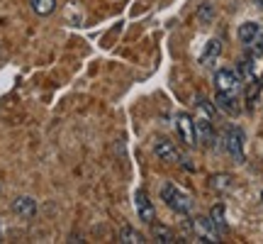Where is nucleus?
<instances>
[{"label": "nucleus", "mask_w": 263, "mask_h": 244, "mask_svg": "<svg viewBox=\"0 0 263 244\" xmlns=\"http://www.w3.org/2000/svg\"><path fill=\"white\" fill-rule=\"evenodd\" d=\"M161 200L178 215H190L193 207H195V200L193 196H188L185 190H180L176 183H163L161 186Z\"/></svg>", "instance_id": "f257e3e1"}, {"label": "nucleus", "mask_w": 263, "mask_h": 244, "mask_svg": "<svg viewBox=\"0 0 263 244\" xmlns=\"http://www.w3.org/2000/svg\"><path fill=\"white\" fill-rule=\"evenodd\" d=\"M241 76H239V71H234V68H219L215 74V88L217 93H229V95H236L239 91H241Z\"/></svg>", "instance_id": "f03ea898"}, {"label": "nucleus", "mask_w": 263, "mask_h": 244, "mask_svg": "<svg viewBox=\"0 0 263 244\" xmlns=\"http://www.w3.org/2000/svg\"><path fill=\"white\" fill-rule=\"evenodd\" d=\"M224 149L236 164H244V132L239 130V127H232V130L227 132Z\"/></svg>", "instance_id": "7ed1b4c3"}, {"label": "nucleus", "mask_w": 263, "mask_h": 244, "mask_svg": "<svg viewBox=\"0 0 263 244\" xmlns=\"http://www.w3.org/2000/svg\"><path fill=\"white\" fill-rule=\"evenodd\" d=\"M193 230H195L197 242H219V230L210 217H195L193 220Z\"/></svg>", "instance_id": "20e7f679"}, {"label": "nucleus", "mask_w": 263, "mask_h": 244, "mask_svg": "<svg viewBox=\"0 0 263 244\" xmlns=\"http://www.w3.org/2000/svg\"><path fill=\"white\" fill-rule=\"evenodd\" d=\"M176 130H178L183 144L188 147H197V134H195V120L190 117L188 113H180L176 117Z\"/></svg>", "instance_id": "39448f33"}, {"label": "nucleus", "mask_w": 263, "mask_h": 244, "mask_svg": "<svg viewBox=\"0 0 263 244\" xmlns=\"http://www.w3.org/2000/svg\"><path fill=\"white\" fill-rule=\"evenodd\" d=\"M154 151H156V156H159L161 161H168V164H178V161H183L178 147H176L171 140H159L156 142V147H154Z\"/></svg>", "instance_id": "423d86ee"}, {"label": "nucleus", "mask_w": 263, "mask_h": 244, "mask_svg": "<svg viewBox=\"0 0 263 244\" xmlns=\"http://www.w3.org/2000/svg\"><path fill=\"white\" fill-rule=\"evenodd\" d=\"M134 205H137V213H139V220H144L146 225H151L154 222V205H151V200H149V196H146V190H137L134 193Z\"/></svg>", "instance_id": "0eeeda50"}, {"label": "nucleus", "mask_w": 263, "mask_h": 244, "mask_svg": "<svg viewBox=\"0 0 263 244\" xmlns=\"http://www.w3.org/2000/svg\"><path fill=\"white\" fill-rule=\"evenodd\" d=\"M12 213L20 215L22 220H29V217H34V213H37V200H34L32 196L15 198V203H12Z\"/></svg>", "instance_id": "6e6552de"}, {"label": "nucleus", "mask_w": 263, "mask_h": 244, "mask_svg": "<svg viewBox=\"0 0 263 244\" xmlns=\"http://www.w3.org/2000/svg\"><path fill=\"white\" fill-rule=\"evenodd\" d=\"M195 134H197V144L212 147V142H215V132H212V125H210L207 117H197L195 120Z\"/></svg>", "instance_id": "1a4fd4ad"}, {"label": "nucleus", "mask_w": 263, "mask_h": 244, "mask_svg": "<svg viewBox=\"0 0 263 244\" xmlns=\"http://www.w3.org/2000/svg\"><path fill=\"white\" fill-rule=\"evenodd\" d=\"M219 54H222V42H219V39H210L205 51H202V57H200V64L202 66H215V61L219 59Z\"/></svg>", "instance_id": "9d476101"}, {"label": "nucleus", "mask_w": 263, "mask_h": 244, "mask_svg": "<svg viewBox=\"0 0 263 244\" xmlns=\"http://www.w3.org/2000/svg\"><path fill=\"white\" fill-rule=\"evenodd\" d=\"M215 105L227 115H236L239 113V105H236V95L229 93H217L215 95Z\"/></svg>", "instance_id": "9b49d317"}, {"label": "nucleus", "mask_w": 263, "mask_h": 244, "mask_svg": "<svg viewBox=\"0 0 263 244\" xmlns=\"http://www.w3.org/2000/svg\"><path fill=\"white\" fill-rule=\"evenodd\" d=\"M258 32H261V25H258V22H244V25L239 27V42H241L244 47H249Z\"/></svg>", "instance_id": "f8f14e48"}, {"label": "nucleus", "mask_w": 263, "mask_h": 244, "mask_svg": "<svg viewBox=\"0 0 263 244\" xmlns=\"http://www.w3.org/2000/svg\"><path fill=\"white\" fill-rule=\"evenodd\" d=\"M232 176L229 173H215L212 179H210V188L212 190H217V193H227L229 188H232Z\"/></svg>", "instance_id": "ddd939ff"}, {"label": "nucleus", "mask_w": 263, "mask_h": 244, "mask_svg": "<svg viewBox=\"0 0 263 244\" xmlns=\"http://www.w3.org/2000/svg\"><path fill=\"white\" fill-rule=\"evenodd\" d=\"M210 220L215 222V227L219 230V235L222 232H227V220H224V205L222 203H217L215 207H212V213H210Z\"/></svg>", "instance_id": "4468645a"}, {"label": "nucleus", "mask_w": 263, "mask_h": 244, "mask_svg": "<svg viewBox=\"0 0 263 244\" xmlns=\"http://www.w3.org/2000/svg\"><path fill=\"white\" fill-rule=\"evenodd\" d=\"M29 5L37 15H51L57 10V0H29Z\"/></svg>", "instance_id": "2eb2a0df"}, {"label": "nucleus", "mask_w": 263, "mask_h": 244, "mask_svg": "<svg viewBox=\"0 0 263 244\" xmlns=\"http://www.w3.org/2000/svg\"><path fill=\"white\" fill-rule=\"evenodd\" d=\"M120 242H124V244H141L144 242V237H141L137 230H132V227L127 225V227H122V232H120Z\"/></svg>", "instance_id": "dca6fc26"}, {"label": "nucleus", "mask_w": 263, "mask_h": 244, "mask_svg": "<svg viewBox=\"0 0 263 244\" xmlns=\"http://www.w3.org/2000/svg\"><path fill=\"white\" fill-rule=\"evenodd\" d=\"M239 76H241V81H254L256 74H254V59H244L241 64H239Z\"/></svg>", "instance_id": "f3484780"}, {"label": "nucleus", "mask_w": 263, "mask_h": 244, "mask_svg": "<svg viewBox=\"0 0 263 244\" xmlns=\"http://www.w3.org/2000/svg\"><path fill=\"white\" fill-rule=\"evenodd\" d=\"M154 239H156V242H163V244L176 242V239H173V232H171L168 227H161V225L154 227Z\"/></svg>", "instance_id": "a211bd4d"}, {"label": "nucleus", "mask_w": 263, "mask_h": 244, "mask_svg": "<svg viewBox=\"0 0 263 244\" xmlns=\"http://www.w3.org/2000/svg\"><path fill=\"white\" fill-rule=\"evenodd\" d=\"M246 49H249V54H251V57H263V27H261V32L256 34L254 42H251Z\"/></svg>", "instance_id": "6ab92c4d"}, {"label": "nucleus", "mask_w": 263, "mask_h": 244, "mask_svg": "<svg viewBox=\"0 0 263 244\" xmlns=\"http://www.w3.org/2000/svg\"><path fill=\"white\" fill-rule=\"evenodd\" d=\"M212 18H215V8L212 5H200V12H197V20L202 22V25H210L212 22Z\"/></svg>", "instance_id": "aec40b11"}, {"label": "nucleus", "mask_w": 263, "mask_h": 244, "mask_svg": "<svg viewBox=\"0 0 263 244\" xmlns=\"http://www.w3.org/2000/svg\"><path fill=\"white\" fill-rule=\"evenodd\" d=\"M200 110H202L207 117H212V115H215V105L207 103V100H200Z\"/></svg>", "instance_id": "412c9836"}, {"label": "nucleus", "mask_w": 263, "mask_h": 244, "mask_svg": "<svg viewBox=\"0 0 263 244\" xmlns=\"http://www.w3.org/2000/svg\"><path fill=\"white\" fill-rule=\"evenodd\" d=\"M254 5H256V8H258V10H261V12H263V0H254Z\"/></svg>", "instance_id": "4be33fe9"}, {"label": "nucleus", "mask_w": 263, "mask_h": 244, "mask_svg": "<svg viewBox=\"0 0 263 244\" xmlns=\"http://www.w3.org/2000/svg\"><path fill=\"white\" fill-rule=\"evenodd\" d=\"M261 200H263V193H261Z\"/></svg>", "instance_id": "5701e85b"}]
</instances>
